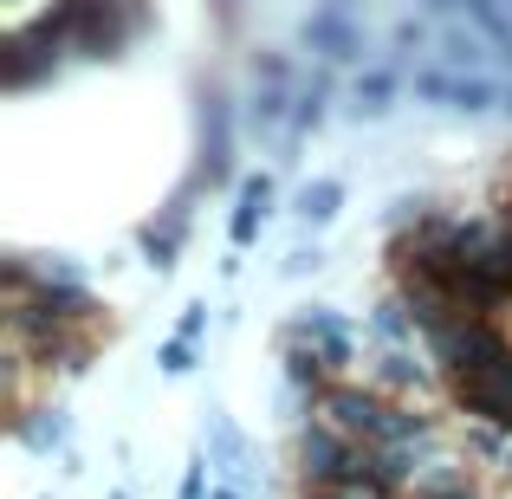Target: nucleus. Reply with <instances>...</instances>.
Instances as JSON below:
<instances>
[{
	"instance_id": "1",
	"label": "nucleus",
	"mask_w": 512,
	"mask_h": 499,
	"mask_svg": "<svg viewBox=\"0 0 512 499\" xmlns=\"http://www.w3.org/2000/svg\"><path fill=\"white\" fill-rule=\"evenodd\" d=\"M415 98H448L454 111L480 117V111H493V104H500V91H493L487 78H441V72H422V78H415Z\"/></svg>"
},
{
	"instance_id": "2",
	"label": "nucleus",
	"mask_w": 512,
	"mask_h": 499,
	"mask_svg": "<svg viewBox=\"0 0 512 499\" xmlns=\"http://www.w3.org/2000/svg\"><path fill=\"white\" fill-rule=\"evenodd\" d=\"M266 201H273V182H266V175H253V182L240 188L234 227H227V240H234V253H240V247H253V234H260V221H266Z\"/></svg>"
},
{
	"instance_id": "3",
	"label": "nucleus",
	"mask_w": 512,
	"mask_h": 499,
	"mask_svg": "<svg viewBox=\"0 0 512 499\" xmlns=\"http://www.w3.org/2000/svg\"><path fill=\"white\" fill-rule=\"evenodd\" d=\"M305 39H312V46H325V59H357V33H350L338 13H318V20L305 26Z\"/></svg>"
},
{
	"instance_id": "4",
	"label": "nucleus",
	"mask_w": 512,
	"mask_h": 499,
	"mask_svg": "<svg viewBox=\"0 0 512 499\" xmlns=\"http://www.w3.org/2000/svg\"><path fill=\"white\" fill-rule=\"evenodd\" d=\"M338 201H344V182H312V188H299V221H305V227H325L331 214H338Z\"/></svg>"
},
{
	"instance_id": "5",
	"label": "nucleus",
	"mask_w": 512,
	"mask_h": 499,
	"mask_svg": "<svg viewBox=\"0 0 512 499\" xmlns=\"http://www.w3.org/2000/svg\"><path fill=\"white\" fill-rule=\"evenodd\" d=\"M461 7H467V13H474V20H480V33H487V39H493V46H500V52H506V59H512V26H506V13H500V0H461Z\"/></svg>"
},
{
	"instance_id": "6",
	"label": "nucleus",
	"mask_w": 512,
	"mask_h": 499,
	"mask_svg": "<svg viewBox=\"0 0 512 499\" xmlns=\"http://www.w3.org/2000/svg\"><path fill=\"white\" fill-rule=\"evenodd\" d=\"M357 98H370V104H363V111H389V98H396V78H389V72H370V78H363V85H357Z\"/></svg>"
},
{
	"instance_id": "7",
	"label": "nucleus",
	"mask_w": 512,
	"mask_h": 499,
	"mask_svg": "<svg viewBox=\"0 0 512 499\" xmlns=\"http://www.w3.org/2000/svg\"><path fill=\"white\" fill-rule=\"evenodd\" d=\"M156 363H163L169 376H188V370H195V337H169V344H163V357H156Z\"/></svg>"
},
{
	"instance_id": "8",
	"label": "nucleus",
	"mask_w": 512,
	"mask_h": 499,
	"mask_svg": "<svg viewBox=\"0 0 512 499\" xmlns=\"http://www.w3.org/2000/svg\"><path fill=\"white\" fill-rule=\"evenodd\" d=\"M279 91H260V98H253V124H279Z\"/></svg>"
},
{
	"instance_id": "9",
	"label": "nucleus",
	"mask_w": 512,
	"mask_h": 499,
	"mask_svg": "<svg viewBox=\"0 0 512 499\" xmlns=\"http://www.w3.org/2000/svg\"><path fill=\"white\" fill-rule=\"evenodd\" d=\"M448 59H461V65H480V46L467 33H448Z\"/></svg>"
},
{
	"instance_id": "10",
	"label": "nucleus",
	"mask_w": 512,
	"mask_h": 499,
	"mask_svg": "<svg viewBox=\"0 0 512 499\" xmlns=\"http://www.w3.org/2000/svg\"><path fill=\"white\" fill-rule=\"evenodd\" d=\"M65 435V422H59V415H52V422H39L33 428V435H26V441H33V448H52V441H59Z\"/></svg>"
},
{
	"instance_id": "11",
	"label": "nucleus",
	"mask_w": 512,
	"mask_h": 499,
	"mask_svg": "<svg viewBox=\"0 0 512 499\" xmlns=\"http://www.w3.org/2000/svg\"><path fill=\"white\" fill-rule=\"evenodd\" d=\"M201 325H208V305H188V312H182V337H201Z\"/></svg>"
},
{
	"instance_id": "12",
	"label": "nucleus",
	"mask_w": 512,
	"mask_h": 499,
	"mask_svg": "<svg viewBox=\"0 0 512 499\" xmlns=\"http://www.w3.org/2000/svg\"><path fill=\"white\" fill-rule=\"evenodd\" d=\"M201 487H208V480H201V461H188V474H182V499H201Z\"/></svg>"
},
{
	"instance_id": "13",
	"label": "nucleus",
	"mask_w": 512,
	"mask_h": 499,
	"mask_svg": "<svg viewBox=\"0 0 512 499\" xmlns=\"http://www.w3.org/2000/svg\"><path fill=\"white\" fill-rule=\"evenodd\" d=\"M214 499H240V493H214Z\"/></svg>"
},
{
	"instance_id": "14",
	"label": "nucleus",
	"mask_w": 512,
	"mask_h": 499,
	"mask_svg": "<svg viewBox=\"0 0 512 499\" xmlns=\"http://www.w3.org/2000/svg\"><path fill=\"white\" fill-rule=\"evenodd\" d=\"M506 111H512V91H506Z\"/></svg>"
}]
</instances>
